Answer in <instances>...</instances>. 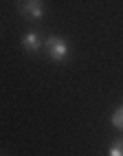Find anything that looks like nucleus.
Here are the masks:
<instances>
[{
    "label": "nucleus",
    "mask_w": 123,
    "mask_h": 156,
    "mask_svg": "<svg viewBox=\"0 0 123 156\" xmlns=\"http://www.w3.org/2000/svg\"><path fill=\"white\" fill-rule=\"evenodd\" d=\"M44 51H46V55L51 59H55V62H64L66 55H68V44H66V40L64 37H55V35H51L46 42H44Z\"/></svg>",
    "instance_id": "1"
},
{
    "label": "nucleus",
    "mask_w": 123,
    "mask_h": 156,
    "mask_svg": "<svg viewBox=\"0 0 123 156\" xmlns=\"http://www.w3.org/2000/svg\"><path fill=\"white\" fill-rule=\"evenodd\" d=\"M18 11L26 20H40L44 16V2L42 0H18Z\"/></svg>",
    "instance_id": "2"
},
{
    "label": "nucleus",
    "mask_w": 123,
    "mask_h": 156,
    "mask_svg": "<svg viewBox=\"0 0 123 156\" xmlns=\"http://www.w3.org/2000/svg\"><path fill=\"white\" fill-rule=\"evenodd\" d=\"M22 46L29 51V53H37V51L42 48L44 44H42V40H40V35L31 31V33H26V35L22 37Z\"/></svg>",
    "instance_id": "3"
},
{
    "label": "nucleus",
    "mask_w": 123,
    "mask_h": 156,
    "mask_svg": "<svg viewBox=\"0 0 123 156\" xmlns=\"http://www.w3.org/2000/svg\"><path fill=\"white\" fill-rule=\"evenodd\" d=\"M110 121H112V126H114V128L123 130V106H121V108H117L114 112H112V117H110Z\"/></svg>",
    "instance_id": "4"
},
{
    "label": "nucleus",
    "mask_w": 123,
    "mask_h": 156,
    "mask_svg": "<svg viewBox=\"0 0 123 156\" xmlns=\"http://www.w3.org/2000/svg\"><path fill=\"white\" fill-rule=\"evenodd\" d=\"M110 156H123V139H117L110 147Z\"/></svg>",
    "instance_id": "5"
}]
</instances>
